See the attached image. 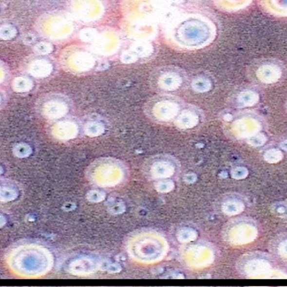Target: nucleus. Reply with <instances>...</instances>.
Masks as SVG:
<instances>
[{"label":"nucleus","instance_id":"1","mask_svg":"<svg viewBox=\"0 0 287 287\" xmlns=\"http://www.w3.org/2000/svg\"><path fill=\"white\" fill-rule=\"evenodd\" d=\"M5 263L13 275L23 279H38L52 270L53 257L47 248L40 245L24 243L8 251Z\"/></svg>","mask_w":287,"mask_h":287},{"label":"nucleus","instance_id":"2","mask_svg":"<svg viewBox=\"0 0 287 287\" xmlns=\"http://www.w3.org/2000/svg\"><path fill=\"white\" fill-rule=\"evenodd\" d=\"M172 35L183 47L198 48L210 39L211 26L206 19L193 14L178 19L172 29Z\"/></svg>","mask_w":287,"mask_h":287},{"label":"nucleus","instance_id":"3","mask_svg":"<svg viewBox=\"0 0 287 287\" xmlns=\"http://www.w3.org/2000/svg\"><path fill=\"white\" fill-rule=\"evenodd\" d=\"M37 30L41 36L57 40L65 38L73 33V21L63 13H46L37 22Z\"/></svg>","mask_w":287,"mask_h":287},{"label":"nucleus","instance_id":"4","mask_svg":"<svg viewBox=\"0 0 287 287\" xmlns=\"http://www.w3.org/2000/svg\"><path fill=\"white\" fill-rule=\"evenodd\" d=\"M185 72L174 66H166L158 68L153 74V84L157 88L174 91L178 89L185 83L186 79Z\"/></svg>","mask_w":287,"mask_h":287},{"label":"nucleus","instance_id":"5","mask_svg":"<svg viewBox=\"0 0 287 287\" xmlns=\"http://www.w3.org/2000/svg\"><path fill=\"white\" fill-rule=\"evenodd\" d=\"M69 102L65 97L57 94H50L38 103V111L48 120H56L68 114Z\"/></svg>","mask_w":287,"mask_h":287},{"label":"nucleus","instance_id":"6","mask_svg":"<svg viewBox=\"0 0 287 287\" xmlns=\"http://www.w3.org/2000/svg\"><path fill=\"white\" fill-rule=\"evenodd\" d=\"M61 63L71 72H83L92 68V55L79 47H68L61 55Z\"/></svg>","mask_w":287,"mask_h":287},{"label":"nucleus","instance_id":"7","mask_svg":"<svg viewBox=\"0 0 287 287\" xmlns=\"http://www.w3.org/2000/svg\"><path fill=\"white\" fill-rule=\"evenodd\" d=\"M25 72L32 77L43 78L49 77L54 70L53 62L42 55L31 58L25 65Z\"/></svg>","mask_w":287,"mask_h":287},{"label":"nucleus","instance_id":"8","mask_svg":"<svg viewBox=\"0 0 287 287\" xmlns=\"http://www.w3.org/2000/svg\"><path fill=\"white\" fill-rule=\"evenodd\" d=\"M76 132V127L72 122H58L53 127V134L58 139H69L73 138Z\"/></svg>","mask_w":287,"mask_h":287},{"label":"nucleus","instance_id":"9","mask_svg":"<svg viewBox=\"0 0 287 287\" xmlns=\"http://www.w3.org/2000/svg\"><path fill=\"white\" fill-rule=\"evenodd\" d=\"M12 89L19 93H28L33 88V82L25 76H19L12 81Z\"/></svg>","mask_w":287,"mask_h":287},{"label":"nucleus","instance_id":"10","mask_svg":"<svg viewBox=\"0 0 287 287\" xmlns=\"http://www.w3.org/2000/svg\"><path fill=\"white\" fill-rule=\"evenodd\" d=\"M17 35V30L12 24H3L0 26V38L4 40L12 39Z\"/></svg>","mask_w":287,"mask_h":287},{"label":"nucleus","instance_id":"11","mask_svg":"<svg viewBox=\"0 0 287 287\" xmlns=\"http://www.w3.org/2000/svg\"><path fill=\"white\" fill-rule=\"evenodd\" d=\"M13 153L19 158H25L32 153V148L25 143H19L14 146Z\"/></svg>","mask_w":287,"mask_h":287},{"label":"nucleus","instance_id":"12","mask_svg":"<svg viewBox=\"0 0 287 287\" xmlns=\"http://www.w3.org/2000/svg\"><path fill=\"white\" fill-rule=\"evenodd\" d=\"M191 85L194 87V89L198 90V92L207 91L210 88V81L202 76L195 77L191 82Z\"/></svg>","mask_w":287,"mask_h":287},{"label":"nucleus","instance_id":"13","mask_svg":"<svg viewBox=\"0 0 287 287\" xmlns=\"http://www.w3.org/2000/svg\"><path fill=\"white\" fill-rule=\"evenodd\" d=\"M53 51V45L48 42H38L34 45V52L38 55H47L49 53H52Z\"/></svg>","mask_w":287,"mask_h":287},{"label":"nucleus","instance_id":"14","mask_svg":"<svg viewBox=\"0 0 287 287\" xmlns=\"http://www.w3.org/2000/svg\"><path fill=\"white\" fill-rule=\"evenodd\" d=\"M17 193L14 189L10 187H5L4 189L0 190V198L4 201H10L14 198H16Z\"/></svg>","mask_w":287,"mask_h":287},{"label":"nucleus","instance_id":"15","mask_svg":"<svg viewBox=\"0 0 287 287\" xmlns=\"http://www.w3.org/2000/svg\"><path fill=\"white\" fill-rule=\"evenodd\" d=\"M6 77V68L3 63L0 62V84L4 80Z\"/></svg>","mask_w":287,"mask_h":287},{"label":"nucleus","instance_id":"16","mask_svg":"<svg viewBox=\"0 0 287 287\" xmlns=\"http://www.w3.org/2000/svg\"><path fill=\"white\" fill-rule=\"evenodd\" d=\"M252 98H253V97H252V94H251V93H245L242 97V101L244 102V103L251 102L252 101Z\"/></svg>","mask_w":287,"mask_h":287},{"label":"nucleus","instance_id":"17","mask_svg":"<svg viewBox=\"0 0 287 287\" xmlns=\"http://www.w3.org/2000/svg\"><path fill=\"white\" fill-rule=\"evenodd\" d=\"M6 223H7V219H6V217H5L4 214L0 213V228H1V227H4V226L6 225Z\"/></svg>","mask_w":287,"mask_h":287},{"label":"nucleus","instance_id":"18","mask_svg":"<svg viewBox=\"0 0 287 287\" xmlns=\"http://www.w3.org/2000/svg\"><path fill=\"white\" fill-rule=\"evenodd\" d=\"M2 101H3V97H2V95H1V93H0V105L2 104Z\"/></svg>","mask_w":287,"mask_h":287}]
</instances>
